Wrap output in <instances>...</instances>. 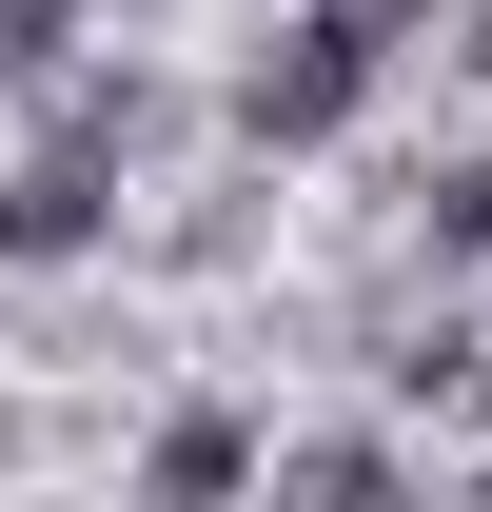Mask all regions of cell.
Wrapping results in <instances>:
<instances>
[{
  "label": "cell",
  "instance_id": "6da1fadb",
  "mask_svg": "<svg viewBox=\"0 0 492 512\" xmlns=\"http://www.w3.org/2000/svg\"><path fill=\"white\" fill-rule=\"evenodd\" d=\"M119 217V99H60V138L0 178V256H99Z\"/></svg>",
  "mask_w": 492,
  "mask_h": 512
},
{
  "label": "cell",
  "instance_id": "7a4b0ae2",
  "mask_svg": "<svg viewBox=\"0 0 492 512\" xmlns=\"http://www.w3.org/2000/svg\"><path fill=\"white\" fill-rule=\"evenodd\" d=\"M374 60H394V20H374V0H315L296 40L256 60V99H237V119H256V138H335V119L374 99Z\"/></svg>",
  "mask_w": 492,
  "mask_h": 512
},
{
  "label": "cell",
  "instance_id": "8992f818",
  "mask_svg": "<svg viewBox=\"0 0 492 512\" xmlns=\"http://www.w3.org/2000/svg\"><path fill=\"white\" fill-rule=\"evenodd\" d=\"M374 20H394V40H414V20H433V0H374Z\"/></svg>",
  "mask_w": 492,
  "mask_h": 512
},
{
  "label": "cell",
  "instance_id": "5b68a950",
  "mask_svg": "<svg viewBox=\"0 0 492 512\" xmlns=\"http://www.w3.org/2000/svg\"><path fill=\"white\" fill-rule=\"evenodd\" d=\"M60 20L79 0H0V60H60Z\"/></svg>",
  "mask_w": 492,
  "mask_h": 512
},
{
  "label": "cell",
  "instance_id": "3957f363",
  "mask_svg": "<svg viewBox=\"0 0 492 512\" xmlns=\"http://www.w3.org/2000/svg\"><path fill=\"white\" fill-rule=\"evenodd\" d=\"M138 473H158V493H237V473H256V434H237V414H178V434H158V453H138Z\"/></svg>",
  "mask_w": 492,
  "mask_h": 512
},
{
  "label": "cell",
  "instance_id": "277c9868",
  "mask_svg": "<svg viewBox=\"0 0 492 512\" xmlns=\"http://www.w3.org/2000/svg\"><path fill=\"white\" fill-rule=\"evenodd\" d=\"M433 237H453V256H492V158H473V178H433Z\"/></svg>",
  "mask_w": 492,
  "mask_h": 512
}]
</instances>
